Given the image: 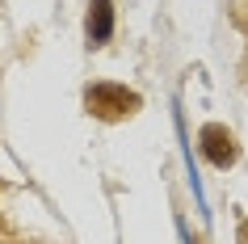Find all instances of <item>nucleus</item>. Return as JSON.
Listing matches in <instances>:
<instances>
[{
	"mask_svg": "<svg viewBox=\"0 0 248 244\" xmlns=\"http://www.w3.org/2000/svg\"><path fill=\"white\" fill-rule=\"evenodd\" d=\"M235 244H248V219L240 223V231H235Z\"/></svg>",
	"mask_w": 248,
	"mask_h": 244,
	"instance_id": "obj_4",
	"label": "nucleus"
},
{
	"mask_svg": "<svg viewBox=\"0 0 248 244\" xmlns=\"http://www.w3.org/2000/svg\"><path fill=\"white\" fill-rule=\"evenodd\" d=\"M139 105H143V101H139V93H131L126 84H109V80H101V84H89V89H84V110H89L93 118H101V122L131 118Z\"/></svg>",
	"mask_w": 248,
	"mask_h": 244,
	"instance_id": "obj_1",
	"label": "nucleus"
},
{
	"mask_svg": "<svg viewBox=\"0 0 248 244\" xmlns=\"http://www.w3.org/2000/svg\"><path fill=\"white\" fill-rule=\"evenodd\" d=\"M198 147H202V156L215 168H232L240 160V143H235V135L223 122H206V127L198 130Z\"/></svg>",
	"mask_w": 248,
	"mask_h": 244,
	"instance_id": "obj_2",
	"label": "nucleus"
},
{
	"mask_svg": "<svg viewBox=\"0 0 248 244\" xmlns=\"http://www.w3.org/2000/svg\"><path fill=\"white\" fill-rule=\"evenodd\" d=\"M84 34H89V47H105L114 38V0H89Z\"/></svg>",
	"mask_w": 248,
	"mask_h": 244,
	"instance_id": "obj_3",
	"label": "nucleus"
}]
</instances>
